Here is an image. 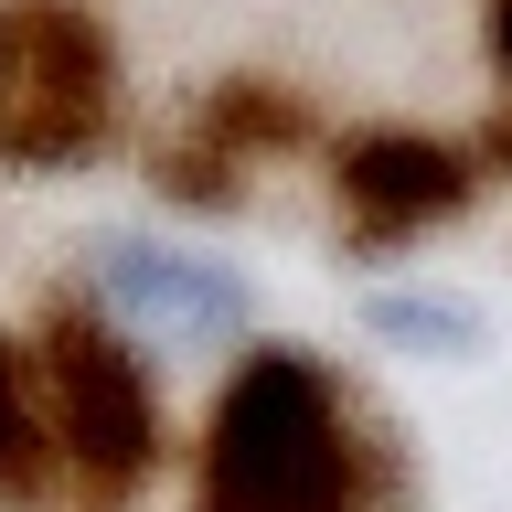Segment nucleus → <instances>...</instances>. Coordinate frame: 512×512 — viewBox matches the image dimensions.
<instances>
[{"instance_id":"3","label":"nucleus","mask_w":512,"mask_h":512,"mask_svg":"<svg viewBox=\"0 0 512 512\" xmlns=\"http://www.w3.org/2000/svg\"><path fill=\"white\" fill-rule=\"evenodd\" d=\"M118 118V64H107V32L75 11V0H22L11 11V43H0V160H86Z\"/></svg>"},{"instance_id":"6","label":"nucleus","mask_w":512,"mask_h":512,"mask_svg":"<svg viewBox=\"0 0 512 512\" xmlns=\"http://www.w3.org/2000/svg\"><path fill=\"white\" fill-rule=\"evenodd\" d=\"M363 320H374L384 342H406V352H448V363H470V352L491 342L480 299H459V288H374V299H363Z\"/></svg>"},{"instance_id":"1","label":"nucleus","mask_w":512,"mask_h":512,"mask_svg":"<svg viewBox=\"0 0 512 512\" xmlns=\"http://www.w3.org/2000/svg\"><path fill=\"white\" fill-rule=\"evenodd\" d=\"M374 438L352 427V395L310 352L256 342L224 374L192 459V512H374Z\"/></svg>"},{"instance_id":"2","label":"nucleus","mask_w":512,"mask_h":512,"mask_svg":"<svg viewBox=\"0 0 512 512\" xmlns=\"http://www.w3.org/2000/svg\"><path fill=\"white\" fill-rule=\"evenodd\" d=\"M32 395H43L54 459L86 480L96 502H128V491L160 470V448H171V427H160V384H150L139 342H128L107 310H75V299H64V310L43 320Z\"/></svg>"},{"instance_id":"8","label":"nucleus","mask_w":512,"mask_h":512,"mask_svg":"<svg viewBox=\"0 0 512 512\" xmlns=\"http://www.w3.org/2000/svg\"><path fill=\"white\" fill-rule=\"evenodd\" d=\"M480 43H491V75L512 86V0H480Z\"/></svg>"},{"instance_id":"7","label":"nucleus","mask_w":512,"mask_h":512,"mask_svg":"<svg viewBox=\"0 0 512 512\" xmlns=\"http://www.w3.org/2000/svg\"><path fill=\"white\" fill-rule=\"evenodd\" d=\"M43 448H54L43 395L22 384V363H11V342H0V491H32V480H43Z\"/></svg>"},{"instance_id":"9","label":"nucleus","mask_w":512,"mask_h":512,"mask_svg":"<svg viewBox=\"0 0 512 512\" xmlns=\"http://www.w3.org/2000/svg\"><path fill=\"white\" fill-rule=\"evenodd\" d=\"M491 160H502V171H512V118H502V128H491Z\"/></svg>"},{"instance_id":"5","label":"nucleus","mask_w":512,"mask_h":512,"mask_svg":"<svg viewBox=\"0 0 512 512\" xmlns=\"http://www.w3.org/2000/svg\"><path fill=\"white\" fill-rule=\"evenodd\" d=\"M107 310L150 320V331H171V342H235L246 331V288L224 278V267H203V256H160V246H107Z\"/></svg>"},{"instance_id":"4","label":"nucleus","mask_w":512,"mask_h":512,"mask_svg":"<svg viewBox=\"0 0 512 512\" xmlns=\"http://www.w3.org/2000/svg\"><path fill=\"white\" fill-rule=\"evenodd\" d=\"M470 192H480L470 150H448V139H427V128H363V139L331 150V214H342L352 246H374V256L459 224Z\"/></svg>"},{"instance_id":"10","label":"nucleus","mask_w":512,"mask_h":512,"mask_svg":"<svg viewBox=\"0 0 512 512\" xmlns=\"http://www.w3.org/2000/svg\"><path fill=\"white\" fill-rule=\"evenodd\" d=\"M0 43H11V11H0Z\"/></svg>"}]
</instances>
